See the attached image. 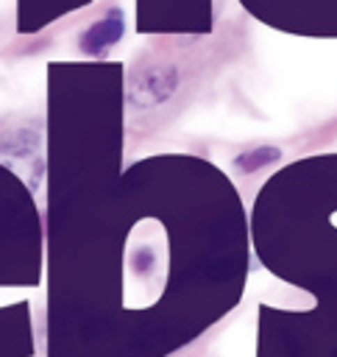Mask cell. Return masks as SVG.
Returning a JSON list of instances; mask_svg holds the SVG:
<instances>
[{
    "instance_id": "cell-1",
    "label": "cell",
    "mask_w": 337,
    "mask_h": 357,
    "mask_svg": "<svg viewBox=\"0 0 337 357\" xmlns=\"http://www.w3.org/2000/svg\"><path fill=\"white\" fill-rule=\"evenodd\" d=\"M123 33H125V17L120 8H111L106 17H100L81 33V50L89 56H100L109 47H114Z\"/></svg>"
}]
</instances>
